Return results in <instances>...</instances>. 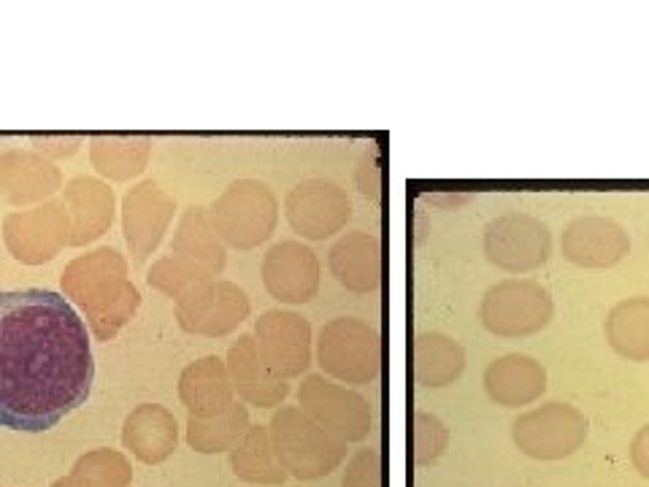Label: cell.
<instances>
[{
	"label": "cell",
	"instance_id": "1",
	"mask_svg": "<svg viewBox=\"0 0 649 487\" xmlns=\"http://www.w3.org/2000/svg\"><path fill=\"white\" fill-rule=\"evenodd\" d=\"M95 379L87 325L60 293H0V425L41 433L87 401Z\"/></svg>",
	"mask_w": 649,
	"mask_h": 487
},
{
	"label": "cell",
	"instance_id": "2",
	"mask_svg": "<svg viewBox=\"0 0 649 487\" xmlns=\"http://www.w3.org/2000/svg\"><path fill=\"white\" fill-rule=\"evenodd\" d=\"M125 274L117 249H98L65 268L63 290L87 312L101 339H111L136 312L138 293Z\"/></svg>",
	"mask_w": 649,
	"mask_h": 487
},
{
	"label": "cell",
	"instance_id": "3",
	"mask_svg": "<svg viewBox=\"0 0 649 487\" xmlns=\"http://www.w3.org/2000/svg\"><path fill=\"white\" fill-rule=\"evenodd\" d=\"M214 230L225 236L233 247L249 249L263 244L276 228V198L266 184L244 182L230 184L228 193L211 206Z\"/></svg>",
	"mask_w": 649,
	"mask_h": 487
},
{
	"label": "cell",
	"instance_id": "4",
	"mask_svg": "<svg viewBox=\"0 0 649 487\" xmlns=\"http://www.w3.org/2000/svg\"><path fill=\"white\" fill-rule=\"evenodd\" d=\"M320 366L352 385L371 382L382 368L379 333L352 317L328 322L320 331Z\"/></svg>",
	"mask_w": 649,
	"mask_h": 487
},
{
	"label": "cell",
	"instance_id": "5",
	"mask_svg": "<svg viewBox=\"0 0 649 487\" xmlns=\"http://www.w3.org/2000/svg\"><path fill=\"white\" fill-rule=\"evenodd\" d=\"M552 295L528 279H506L487 290L482 301V322L495 336H531L552 320Z\"/></svg>",
	"mask_w": 649,
	"mask_h": 487
},
{
	"label": "cell",
	"instance_id": "6",
	"mask_svg": "<svg viewBox=\"0 0 649 487\" xmlns=\"http://www.w3.org/2000/svg\"><path fill=\"white\" fill-rule=\"evenodd\" d=\"M485 255L509 274L536 271L552 255V233L528 214H503L485 228Z\"/></svg>",
	"mask_w": 649,
	"mask_h": 487
},
{
	"label": "cell",
	"instance_id": "7",
	"mask_svg": "<svg viewBox=\"0 0 649 487\" xmlns=\"http://www.w3.org/2000/svg\"><path fill=\"white\" fill-rule=\"evenodd\" d=\"M587 420L568 404H549L522 414L514 423V442L533 458H563L585 442Z\"/></svg>",
	"mask_w": 649,
	"mask_h": 487
},
{
	"label": "cell",
	"instance_id": "8",
	"mask_svg": "<svg viewBox=\"0 0 649 487\" xmlns=\"http://www.w3.org/2000/svg\"><path fill=\"white\" fill-rule=\"evenodd\" d=\"M352 206L339 184L306 179L287 195V220L306 239H325L347 225Z\"/></svg>",
	"mask_w": 649,
	"mask_h": 487
},
{
	"label": "cell",
	"instance_id": "9",
	"mask_svg": "<svg viewBox=\"0 0 649 487\" xmlns=\"http://www.w3.org/2000/svg\"><path fill=\"white\" fill-rule=\"evenodd\" d=\"M257 350L276 377H298L311 363L309 322L293 312H266L257 320Z\"/></svg>",
	"mask_w": 649,
	"mask_h": 487
},
{
	"label": "cell",
	"instance_id": "10",
	"mask_svg": "<svg viewBox=\"0 0 649 487\" xmlns=\"http://www.w3.org/2000/svg\"><path fill=\"white\" fill-rule=\"evenodd\" d=\"M249 298L241 287L230 282H209L179 301L182 328L203 336H225L238 322L247 320Z\"/></svg>",
	"mask_w": 649,
	"mask_h": 487
},
{
	"label": "cell",
	"instance_id": "11",
	"mask_svg": "<svg viewBox=\"0 0 649 487\" xmlns=\"http://www.w3.org/2000/svg\"><path fill=\"white\" fill-rule=\"evenodd\" d=\"M268 293L287 304H306L320 287V260L306 244L282 241L263 260Z\"/></svg>",
	"mask_w": 649,
	"mask_h": 487
},
{
	"label": "cell",
	"instance_id": "12",
	"mask_svg": "<svg viewBox=\"0 0 649 487\" xmlns=\"http://www.w3.org/2000/svg\"><path fill=\"white\" fill-rule=\"evenodd\" d=\"M560 247L574 266L609 268L628 255L631 239L620 222L606 217H579L566 228Z\"/></svg>",
	"mask_w": 649,
	"mask_h": 487
},
{
	"label": "cell",
	"instance_id": "13",
	"mask_svg": "<svg viewBox=\"0 0 649 487\" xmlns=\"http://www.w3.org/2000/svg\"><path fill=\"white\" fill-rule=\"evenodd\" d=\"M301 404L333 431L344 433L347 439H363L371 425V414L363 398L333 385L325 377H309L301 387Z\"/></svg>",
	"mask_w": 649,
	"mask_h": 487
},
{
	"label": "cell",
	"instance_id": "14",
	"mask_svg": "<svg viewBox=\"0 0 649 487\" xmlns=\"http://www.w3.org/2000/svg\"><path fill=\"white\" fill-rule=\"evenodd\" d=\"M68 206L49 203L44 209L17 214L9 220V241L22 263H44L55 258L68 233Z\"/></svg>",
	"mask_w": 649,
	"mask_h": 487
},
{
	"label": "cell",
	"instance_id": "15",
	"mask_svg": "<svg viewBox=\"0 0 649 487\" xmlns=\"http://www.w3.org/2000/svg\"><path fill=\"white\" fill-rule=\"evenodd\" d=\"M174 201L157 187L155 182H144L125 198V236L133 247L138 263L155 252L165 233V225L171 220Z\"/></svg>",
	"mask_w": 649,
	"mask_h": 487
},
{
	"label": "cell",
	"instance_id": "16",
	"mask_svg": "<svg viewBox=\"0 0 649 487\" xmlns=\"http://www.w3.org/2000/svg\"><path fill=\"white\" fill-rule=\"evenodd\" d=\"M228 371L233 377V387L249 404L274 406L287 396V382L268 368L252 336H241L238 344L230 347Z\"/></svg>",
	"mask_w": 649,
	"mask_h": 487
},
{
	"label": "cell",
	"instance_id": "17",
	"mask_svg": "<svg viewBox=\"0 0 649 487\" xmlns=\"http://www.w3.org/2000/svg\"><path fill=\"white\" fill-rule=\"evenodd\" d=\"M330 271L341 285L355 293L376 290L382 282V247L376 236L363 230L349 233L330 249Z\"/></svg>",
	"mask_w": 649,
	"mask_h": 487
},
{
	"label": "cell",
	"instance_id": "18",
	"mask_svg": "<svg viewBox=\"0 0 649 487\" xmlns=\"http://www.w3.org/2000/svg\"><path fill=\"white\" fill-rule=\"evenodd\" d=\"M485 387L493 401L503 406H525L547 390V374L528 355H506L493 360L485 371Z\"/></svg>",
	"mask_w": 649,
	"mask_h": 487
},
{
	"label": "cell",
	"instance_id": "19",
	"mask_svg": "<svg viewBox=\"0 0 649 487\" xmlns=\"http://www.w3.org/2000/svg\"><path fill=\"white\" fill-rule=\"evenodd\" d=\"M68 201V214L74 217V236L71 244H87L98 239L103 230L111 225V212H114V198L106 184L95 179H74L65 190Z\"/></svg>",
	"mask_w": 649,
	"mask_h": 487
},
{
	"label": "cell",
	"instance_id": "20",
	"mask_svg": "<svg viewBox=\"0 0 649 487\" xmlns=\"http://www.w3.org/2000/svg\"><path fill=\"white\" fill-rule=\"evenodd\" d=\"M466 352L441 333H422L414 341V377L422 387H444L463 374Z\"/></svg>",
	"mask_w": 649,
	"mask_h": 487
},
{
	"label": "cell",
	"instance_id": "21",
	"mask_svg": "<svg viewBox=\"0 0 649 487\" xmlns=\"http://www.w3.org/2000/svg\"><path fill=\"white\" fill-rule=\"evenodd\" d=\"M182 398L195 414H225L230 409L228 371L220 358H203L182 374Z\"/></svg>",
	"mask_w": 649,
	"mask_h": 487
},
{
	"label": "cell",
	"instance_id": "22",
	"mask_svg": "<svg viewBox=\"0 0 649 487\" xmlns=\"http://www.w3.org/2000/svg\"><path fill=\"white\" fill-rule=\"evenodd\" d=\"M174 255L187 258L192 263H198L201 268H206L209 274H220L225 266V249L217 241V233L206 220L203 209H190L184 214L179 233L174 239Z\"/></svg>",
	"mask_w": 649,
	"mask_h": 487
},
{
	"label": "cell",
	"instance_id": "23",
	"mask_svg": "<svg viewBox=\"0 0 649 487\" xmlns=\"http://www.w3.org/2000/svg\"><path fill=\"white\" fill-rule=\"evenodd\" d=\"M644 328H649V301L644 298L614 306L606 320V336L614 350L633 360L649 355V333H644Z\"/></svg>",
	"mask_w": 649,
	"mask_h": 487
},
{
	"label": "cell",
	"instance_id": "24",
	"mask_svg": "<svg viewBox=\"0 0 649 487\" xmlns=\"http://www.w3.org/2000/svg\"><path fill=\"white\" fill-rule=\"evenodd\" d=\"M147 279L152 287L182 301V298H187L195 290H201L203 285H209L211 274L206 268L198 266V263H192V260L171 255V258L157 260Z\"/></svg>",
	"mask_w": 649,
	"mask_h": 487
},
{
	"label": "cell",
	"instance_id": "25",
	"mask_svg": "<svg viewBox=\"0 0 649 487\" xmlns=\"http://www.w3.org/2000/svg\"><path fill=\"white\" fill-rule=\"evenodd\" d=\"M147 144H119V141H95L92 163L106 176L128 179L136 176L147 163Z\"/></svg>",
	"mask_w": 649,
	"mask_h": 487
},
{
	"label": "cell",
	"instance_id": "26",
	"mask_svg": "<svg viewBox=\"0 0 649 487\" xmlns=\"http://www.w3.org/2000/svg\"><path fill=\"white\" fill-rule=\"evenodd\" d=\"M417 460L420 463H428V460H436L447 447V431L444 425L436 417L430 414H417Z\"/></svg>",
	"mask_w": 649,
	"mask_h": 487
}]
</instances>
